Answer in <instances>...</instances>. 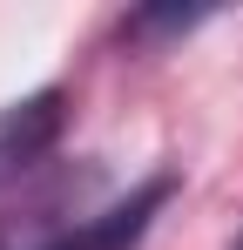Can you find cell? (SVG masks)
<instances>
[{
	"label": "cell",
	"mask_w": 243,
	"mask_h": 250,
	"mask_svg": "<svg viewBox=\"0 0 243 250\" xmlns=\"http://www.w3.org/2000/svg\"><path fill=\"white\" fill-rule=\"evenodd\" d=\"M61 128H68V95H61V88H40L27 102H7V108H0V189H7L14 176H27V169L61 142Z\"/></svg>",
	"instance_id": "obj_2"
},
{
	"label": "cell",
	"mask_w": 243,
	"mask_h": 250,
	"mask_svg": "<svg viewBox=\"0 0 243 250\" xmlns=\"http://www.w3.org/2000/svg\"><path fill=\"white\" fill-rule=\"evenodd\" d=\"M169 196H176V176L156 169V176H149V183H135L122 203H108L101 216H88V223L68 230V237H54L47 250H135L142 237H149V223L169 209Z\"/></svg>",
	"instance_id": "obj_1"
}]
</instances>
